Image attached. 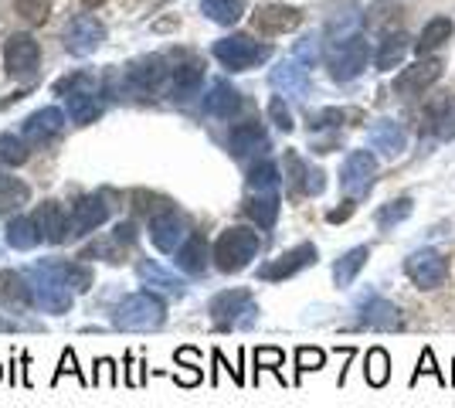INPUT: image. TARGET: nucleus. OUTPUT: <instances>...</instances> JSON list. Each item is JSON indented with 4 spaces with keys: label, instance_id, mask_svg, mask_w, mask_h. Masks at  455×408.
I'll use <instances>...</instances> for the list:
<instances>
[{
    "label": "nucleus",
    "instance_id": "f257e3e1",
    "mask_svg": "<svg viewBox=\"0 0 455 408\" xmlns=\"http://www.w3.org/2000/svg\"><path fill=\"white\" fill-rule=\"evenodd\" d=\"M259 249H262V238L251 228L235 225V228L221 232V238L214 242V266L221 272H242L259 255Z\"/></svg>",
    "mask_w": 455,
    "mask_h": 408
},
{
    "label": "nucleus",
    "instance_id": "f03ea898",
    "mask_svg": "<svg viewBox=\"0 0 455 408\" xmlns=\"http://www.w3.org/2000/svg\"><path fill=\"white\" fill-rule=\"evenodd\" d=\"M164 316H167L164 300H156L153 292H133L113 310V327H119V331H153V327L164 324Z\"/></svg>",
    "mask_w": 455,
    "mask_h": 408
},
{
    "label": "nucleus",
    "instance_id": "7ed1b4c3",
    "mask_svg": "<svg viewBox=\"0 0 455 408\" xmlns=\"http://www.w3.org/2000/svg\"><path fill=\"white\" fill-rule=\"evenodd\" d=\"M367 59H371V48L361 35H350V38L333 41L330 55H326V65H330V76L337 82H354L367 68Z\"/></svg>",
    "mask_w": 455,
    "mask_h": 408
},
{
    "label": "nucleus",
    "instance_id": "20e7f679",
    "mask_svg": "<svg viewBox=\"0 0 455 408\" xmlns=\"http://www.w3.org/2000/svg\"><path fill=\"white\" fill-rule=\"evenodd\" d=\"M208 313L221 331H228V327H251L259 310H255V300L248 290H225L211 300Z\"/></svg>",
    "mask_w": 455,
    "mask_h": 408
},
{
    "label": "nucleus",
    "instance_id": "39448f33",
    "mask_svg": "<svg viewBox=\"0 0 455 408\" xmlns=\"http://www.w3.org/2000/svg\"><path fill=\"white\" fill-rule=\"evenodd\" d=\"M268 55H272L268 44H259V41H251L248 35H231V38H221L214 44V59L221 61L228 72L255 68V65H262Z\"/></svg>",
    "mask_w": 455,
    "mask_h": 408
},
{
    "label": "nucleus",
    "instance_id": "423d86ee",
    "mask_svg": "<svg viewBox=\"0 0 455 408\" xmlns=\"http://www.w3.org/2000/svg\"><path fill=\"white\" fill-rule=\"evenodd\" d=\"M4 65H7V76L31 82V78L38 76L41 65L38 41L31 38V35H11L7 44H4Z\"/></svg>",
    "mask_w": 455,
    "mask_h": 408
},
{
    "label": "nucleus",
    "instance_id": "0eeeda50",
    "mask_svg": "<svg viewBox=\"0 0 455 408\" xmlns=\"http://www.w3.org/2000/svg\"><path fill=\"white\" fill-rule=\"evenodd\" d=\"M28 286H31V296H35V307H41L44 313H68L72 310V292L68 286L55 283L48 272H41L38 266L24 272Z\"/></svg>",
    "mask_w": 455,
    "mask_h": 408
},
{
    "label": "nucleus",
    "instance_id": "6e6552de",
    "mask_svg": "<svg viewBox=\"0 0 455 408\" xmlns=\"http://www.w3.org/2000/svg\"><path fill=\"white\" fill-rule=\"evenodd\" d=\"M404 272H408V279L415 283L418 290H435L449 279V259L435 252V249H421V252H415L404 262Z\"/></svg>",
    "mask_w": 455,
    "mask_h": 408
},
{
    "label": "nucleus",
    "instance_id": "1a4fd4ad",
    "mask_svg": "<svg viewBox=\"0 0 455 408\" xmlns=\"http://www.w3.org/2000/svg\"><path fill=\"white\" fill-rule=\"evenodd\" d=\"M102 41H106V28H102L92 14H76V18L68 20L65 35H61V44H65L72 55H78V59L92 55Z\"/></svg>",
    "mask_w": 455,
    "mask_h": 408
},
{
    "label": "nucleus",
    "instance_id": "9d476101",
    "mask_svg": "<svg viewBox=\"0 0 455 408\" xmlns=\"http://www.w3.org/2000/svg\"><path fill=\"white\" fill-rule=\"evenodd\" d=\"M374 174H378V160L374 154H367V150H354V154L343 160L340 167V184L347 195L354 197H363L371 191V184H374Z\"/></svg>",
    "mask_w": 455,
    "mask_h": 408
},
{
    "label": "nucleus",
    "instance_id": "9b49d317",
    "mask_svg": "<svg viewBox=\"0 0 455 408\" xmlns=\"http://www.w3.org/2000/svg\"><path fill=\"white\" fill-rule=\"evenodd\" d=\"M316 259H320L316 245H313V242H303V245H296V249L283 252L279 259L266 262V266L259 269V279H266V283H279V279H289V276H296V272L306 269V266H313Z\"/></svg>",
    "mask_w": 455,
    "mask_h": 408
},
{
    "label": "nucleus",
    "instance_id": "f8f14e48",
    "mask_svg": "<svg viewBox=\"0 0 455 408\" xmlns=\"http://www.w3.org/2000/svg\"><path fill=\"white\" fill-rule=\"evenodd\" d=\"M188 238H190L188 221H184V218H177L173 208L171 212H160V214H153L150 218V242L160 249V252L177 255V249H180Z\"/></svg>",
    "mask_w": 455,
    "mask_h": 408
},
{
    "label": "nucleus",
    "instance_id": "ddd939ff",
    "mask_svg": "<svg viewBox=\"0 0 455 408\" xmlns=\"http://www.w3.org/2000/svg\"><path fill=\"white\" fill-rule=\"evenodd\" d=\"M299 20H303V14H299L296 7H289V4H262V7L251 14V28H255L259 35L272 38V35L296 31Z\"/></svg>",
    "mask_w": 455,
    "mask_h": 408
},
{
    "label": "nucleus",
    "instance_id": "4468645a",
    "mask_svg": "<svg viewBox=\"0 0 455 408\" xmlns=\"http://www.w3.org/2000/svg\"><path fill=\"white\" fill-rule=\"evenodd\" d=\"M106 218H109V204H106V195L78 197L76 204H72V212H68V238L95 232V228H99Z\"/></svg>",
    "mask_w": 455,
    "mask_h": 408
},
{
    "label": "nucleus",
    "instance_id": "2eb2a0df",
    "mask_svg": "<svg viewBox=\"0 0 455 408\" xmlns=\"http://www.w3.org/2000/svg\"><path fill=\"white\" fill-rule=\"evenodd\" d=\"M438 76H442V61L438 59H421L415 61V65H408L404 72L398 76V82H395V92L404 99H415L421 96L428 85H435Z\"/></svg>",
    "mask_w": 455,
    "mask_h": 408
},
{
    "label": "nucleus",
    "instance_id": "dca6fc26",
    "mask_svg": "<svg viewBox=\"0 0 455 408\" xmlns=\"http://www.w3.org/2000/svg\"><path fill=\"white\" fill-rule=\"evenodd\" d=\"M285 174H289V191H292V195L316 197V195H323V188H326L323 171L309 167L296 150H289V154H285Z\"/></svg>",
    "mask_w": 455,
    "mask_h": 408
},
{
    "label": "nucleus",
    "instance_id": "f3484780",
    "mask_svg": "<svg viewBox=\"0 0 455 408\" xmlns=\"http://www.w3.org/2000/svg\"><path fill=\"white\" fill-rule=\"evenodd\" d=\"M130 85H133L136 92H156V89H167V82H171V68H167V59H160V55H150V59L136 61L133 68H130Z\"/></svg>",
    "mask_w": 455,
    "mask_h": 408
},
{
    "label": "nucleus",
    "instance_id": "a211bd4d",
    "mask_svg": "<svg viewBox=\"0 0 455 408\" xmlns=\"http://www.w3.org/2000/svg\"><path fill=\"white\" fill-rule=\"evenodd\" d=\"M361 324L371 331H398L401 327V310L395 303H387L384 296H363L361 300Z\"/></svg>",
    "mask_w": 455,
    "mask_h": 408
},
{
    "label": "nucleus",
    "instance_id": "6ab92c4d",
    "mask_svg": "<svg viewBox=\"0 0 455 408\" xmlns=\"http://www.w3.org/2000/svg\"><path fill=\"white\" fill-rule=\"evenodd\" d=\"M421 126L432 130L438 140H455V96L445 92V96H435L428 102L425 116H421Z\"/></svg>",
    "mask_w": 455,
    "mask_h": 408
},
{
    "label": "nucleus",
    "instance_id": "aec40b11",
    "mask_svg": "<svg viewBox=\"0 0 455 408\" xmlns=\"http://www.w3.org/2000/svg\"><path fill=\"white\" fill-rule=\"evenodd\" d=\"M201 78H204V61L194 59V55H184L180 65L171 68V82H167V92L173 99H188L201 89Z\"/></svg>",
    "mask_w": 455,
    "mask_h": 408
},
{
    "label": "nucleus",
    "instance_id": "412c9836",
    "mask_svg": "<svg viewBox=\"0 0 455 408\" xmlns=\"http://www.w3.org/2000/svg\"><path fill=\"white\" fill-rule=\"evenodd\" d=\"M35 228L41 242H65L68 238V212L61 208V201H44L35 212Z\"/></svg>",
    "mask_w": 455,
    "mask_h": 408
},
{
    "label": "nucleus",
    "instance_id": "4be33fe9",
    "mask_svg": "<svg viewBox=\"0 0 455 408\" xmlns=\"http://www.w3.org/2000/svg\"><path fill=\"white\" fill-rule=\"evenodd\" d=\"M228 147H231V154L235 156H255V154H266L268 150V133L262 123H242V126H235L231 136H228Z\"/></svg>",
    "mask_w": 455,
    "mask_h": 408
},
{
    "label": "nucleus",
    "instance_id": "5701e85b",
    "mask_svg": "<svg viewBox=\"0 0 455 408\" xmlns=\"http://www.w3.org/2000/svg\"><path fill=\"white\" fill-rule=\"evenodd\" d=\"M41 272H48L55 283L61 286H68V290L76 292H85L92 290V272L85 269V266H78V262H61V259H48V262H38Z\"/></svg>",
    "mask_w": 455,
    "mask_h": 408
},
{
    "label": "nucleus",
    "instance_id": "b1692460",
    "mask_svg": "<svg viewBox=\"0 0 455 408\" xmlns=\"http://www.w3.org/2000/svg\"><path fill=\"white\" fill-rule=\"evenodd\" d=\"M31 303H35V296H31V286H28L24 272H11V269L0 272V307H7V310H28Z\"/></svg>",
    "mask_w": 455,
    "mask_h": 408
},
{
    "label": "nucleus",
    "instance_id": "393cba45",
    "mask_svg": "<svg viewBox=\"0 0 455 408\" xmlns=\"http://www.w3.org/2000/svg\"><path fill=\"white\" fill-rule=\"evenodd\" d=\"M173 262H177V269L188 272V276H204L208 272V242H204V235L190 232V238L173 255Z\"/></svg>",
    "mask_w": 455,
    "mask_h": 408
},
{
    "label": "nucleus",
    "instance_id": "a878e982",
    "mask_svg": "<svg viewBox=\"0 0 455 408\" xmlns=\"http://www.w3.org/2000/svg\"><path fill=\"white\" fill-rule=\"evenodd\" d=\"M61 126H65L61 109L48 106V109H38V113H31V116L24 119V136H28L31 143H44V140H52V136L61 133Z\"/></svg>",
    "mask_w": 455,
    "mask_h": 408
},
{
    "label": "nucleus",
    "instance_id": "bb28decb",
    "mask_svg": "<svg viewBox=\"0 0 455 408\" xmlns=\"http://www.w3.org/2000/svg\"><path fill=\"white\" fill-rule=\"evenodd\" d=\"M404 143H408V136L401 130L395 119H378L374 126H371V147L384 156H398L404 150Z\"/></svg>",
    "mask_w": 455,
    "mask_h": 408
},
{
    "label": "nucleus",
    "instance_id": "cd10ccee",
    "mask_svg": "<svg viewBox=\"0 0 455 408\" xmlns=\"http://www.w3.org/2000/svg\"><path fill=\"white\" fill-rule=\"evenodd\" d=\"M272 85L279 92H289V96H303L309 89V72H306V65L299 59L283 61L279 68H272Z\"/></svg>",
    "mask_w": 455,
    "mask_h": 408
},
{
    "label": "nucleus",
    "instance_id": "c85d7f7f",
    "mask_svg": "<svg viewBox=\"0 0 455 408\" xmlns=\"http://www.w3.org/2000/svg\"><path fill=\"white\" fill-rule=\"evenodd\" d=\"M245 214L259 225V228H272L279 221V195L275 191H251L245 201Z\"/></svg>",
    "mask_w": 455,
    "mask_h": 408
},
{
    "label": "nucleus",
    "instance_id": "c756f323",
    "mask_svg": "<svg viewBox=\"0 0 455 408\" xmlns=\"http://www.w3.org/2000/svg\"><path fill=\"white\" fill-rule=\"evenodd\" d=\"M204 109H208L211 116L228 119L242 109V96L235 92V85H228V82H214V85H211V92L204 96Z\"/></svg>",
    "mask_w": 455,
    "mask_h": 408
},
{
    "label": "nucleus",
    "instance_id": "7c9ffc66",
    "mask_svg": "<svg viewBox=\"0 0 455 408\" xmlns=\"http://www.w3.org/2000/svg\"><path fill=\"white\" fill-rule=\"evenodd\" d=\"M367 259H371V249H367V245H357V249H350L347 255H340L337 266H333V283H337V286H350V283L357 279V272L363 269Z\"/></svg>",
    "mask_w": 455,
    "mask_h": 408
},
{
    "label": "nucleus",
    "instance_id": "2f4dec72",
    "mask_svg": "<svg viewBox=\"0 0 455 408\" xmlns=\"http://www.w3.org/2000/svg\"><path fill=\"white\" fill-rule=\"evenodd\" d=\"M363 378H367L371 388H384L387 385V378H391V357H387V350L384 348L367 350V357H363Z\"/></svg>",
    "mask_w": 455,
    "mask_h": 408
},
{
    "label": "nucleus",
    "instance_id": "473e14b6",
    "mask_svg": "<svg viewBox=\"0 0 455 408\" xmlns=\"http://www.w3.org/2000/svg\"><path fill=\"white\" fill-rule=\"evenodd\" d=\"M452 38V20L449 18H435L425 24V31H421V38L415 41L418 55H428V52H435V48H442L445 41Z\"/></svg>",
    "mask_w": 455,
    "mask_h": 408
},
{
    "label": "nucleus",
    "instance_id": "72a5a7b5",
    "mask_svg": "<svg viewBox=\"0 0 455 408\" xmlns=\"http://www.w3.org/2000/svg\"><path fill=\"white\" fill-rule=\"evenodd\" d=\"M41 242L38 228H35V218H14V221H7V245L11 249H20V252H28V249H35Z\"/></svg>",
    "mask_w": 455,
    "mask_h": 408
},
{
    "label": "nucleus",
    "instance_id": "f704fd0d",
    "mask_svg": "<svg viewBox=\"0 0 455 408\" xmlns=\"http://www.w3.org/2000/svg\"><path fill=\"white\" fill-rule=\"evenodd\" d=\"M404 52H408V35L404 31H391V35H384L378 48V68L380 72H391L401 59H404Z\"/></svg>",
    "mask_w": 455,
    "mask_h": 408
},
{
    "label": "nucleus",
    "instance_id": "c9c22d12",
    "mask_svg": "<svg viewBox=\"0 0 455 408\" xmlns=\"http://www.w3.org/2000/svg\"><path fill=\"white\" fill-rule=\"evenodd\" d=\"M140 276L147 279V286H153V290H164L171 292V296H184V279H177L167 269H160L156 262H140Z\"/></svg>",
    "mask_w": 455,
    "mask_h": 408
},
{
    "label": "nucleus",
    "instance_id": "e433bc0d",
    "mask_svg": "<svg viewBox=\"0 0 455 408\" xmlns=\"http://www.w3.org/2000/svg\"><path fill=\"white\" fill-rule=\"evenodd\" d=\"M201 11L214 24H235L245 14V0H201Z\"/></svg>",
    "mask_w": 455,
    "mask_h": 408
},
{
    "label": "nucleus",
    "instance_id": "4c0bfd02",
    "mask_svg": "<svg viewBox=\"0 0 455 408\" xmlns=\"http://www.w3.org/2000/svg\"><path fill=\"white\" fill-rule=\"evenodd\" d=\"M65 109H68V116L76 119V123H92V119H99V113H102V106H99V99H95V92H76V96L65 99Z\"/></svg>",
    "mask_w": 455,
    "mask_h": 408
},
{
    "label": "nucleus",
    "instance_id": "58836bf2",
    "mask_svg": "<svg viewBox=\"0 0 455 408\" xmlns=\"http://www.w3.org/2000/svg\"><path fill=\"white\" fill-rule=\"evenodd\" d=\"M28 184L20 177H0V212H18L20 204H28Z\"/></svg>",
    "mask_w": 455,
    "mask_h": 408
},
{
    "label": "nucleus",
    "instance_id": "ea45409f",
    "mask_svg": "<svg viewBox=\"0 0 455 408\" xmlns=\"http://www.w3.org/2000/svg\"><path fill=\"white\" fill-rule=\"evenodd\" d=\"M411 208H415V201L411 197H398V201H387L384 208H380L378 214H374V221H378L380 232H391L398 221H404L408 214H411Z\"/></svg>",
    "mask_w": 455,
    "mask_h": 408
},
{
    "label": "nucleus",
    "instance_id": "a19ab883",
    "mask_svg": "<svg viewBox=\"0 0 455 408\" xmlns=\"http://www.w3.org/2000/svg\"><path fill=\"white\" fill-rule=\"evenodd\" d=\"M279 188V171L272 160H259L248 171V191H275Z\"/></svg>",
    "mask_w": 455,
    "mask_h": 408
},
{
    "label": "nucleus",
    "instance_id": "79ce46f5",
    "mask_svg": "<svg viewBox=\"0 0 455 408\" xmlns=\"http://www.w3.org/2000/svg\"><path fill=\"white\" fill-rule=\"evenodd\" d=\"M82 259H106V262H123L126 259V245L116 242V238H106V242H92L82 249Z\"/></svg>",
    "mask_w": 455,
    "mask_h": 408
},
{
    "label": "nucleus",
    "instance_id": "37998d69",
    "mask_svg": "<svg viewBox=\"0 0 455 408\" xmlns=\"http://www.w3.org/2000/svg\"><path fill=\"white\" fill-rule=\"evenodd\" d=\"M14 11L28 24H44L48 14H52V0H14Z\"/></svg>",
    "mask_w": 455,
    "mask_h": 408
},
{
    "label": "nucleus",
    "instance_id": "c03bdc74",
    "mask_svg": "<svg viewBox=\"0 0 455 408\" xmlns=\"http://www.w3.org/2000/svg\"><path fill=\"white\" fill-rule=\"evenodd\" d=\"M92 89H95V78L89 72H76V76L55 82L58 96H76V92H92Z\"/></svg>",
    "mask_w": 455,
    "mask_h": 408
},
{
    "label": "nucleus",
    "instance_id": "a18cd8bd",
    "mask_svg": "<svg viewBox=\"0 0 455 408\" xmlns=\"http://www.w3.org/2000/svg\"><path fill=\"white\" fill-rule=\"evenodd\" d=\"M0 160H4V164H11V167H18V164L28 160V147L20 143L18 136L4 133L0 136Z\"/></svg>",
    "mask_w": 455,
    "mask_h": 408
},
{
    "label": "nucleus",
    "instance_id": "49530a36",
    "mask_svg": "<svg viewBox=\"0 0 455 408\" xmlns=\"http://www.w3.org/2000/svg\"><path fill=\"white\" fill-rule=\"evenodd\" d=\"M350 116H357V113H343V109H323V113H313V130H326V126H343Z\"/></svg>",
    "mask_w": 455,
    "mask_h": 408
},
{
    "label": "nucleus",
    "instance_id": "de8ad7c7",
    "mask_svg": "<svg viewBox=\"0 0 455 408\" xmlns=\"http://www.w3.org/2000/svg\"><path fill=\"white\" fill-rule=\"evenodd\" d=\"M323 361H326V354L320 348H299L296 350V364H299V374L306 371H320Z\"/></svg>",
    "mask_w": 455,
    "mask_h": 408
},
{
    "label": "nucleus",
    "instance_id": "09e8293b",
    "mask_svg": "<svg viewBox=\"0 0 455 408\" xmlns=\"http://www.w3.org/2000/svg\"><path fill=\"white\" fill-rule=\"evenodd\" d=\"M268 116H272V123H275L279 130H285V133L292 130V113L285 109V102H283L279 96H275L272 102H268Z\"/></svg>",
    "mask_w": 455,
    "mask_h": 408
},
{
    "label": "nucleus",
    "instance_id": "8fccbe9b",
    "mask_svg": "<svg viewBox=\"0 0 455 408\" xmlns=\"http://www.w3.org/2000/svg\"><path fill=\"white\" fill-rule=\"evenodd\" d=\"M279 364H283V350H275V348H259V350H255V368L275 371Z\"/></svg>",
    "mask_w": 455,
    "mask_h": 408
},
{
    "label": "nucleus",
    "instance_id": "3c124183",
    "mask_svg": "<svg viewBox=\"0 0 455 408\" xmlns=\"http://www.w3.org/2000/svg\"><path fill=\"white\" fill-rule=\"evenodd\" d=\"M61 374H76V378H78V381H82V385H89V378H85V374L78 371V364H76V350H65V354H61V364H58L55 381H58V378H61Z\"/></svg>",
    "mask_w": 455,
    "mask_h": 408
},
{
    "label": "nucleus",
    "instance_id": "603ef678",
    "mask_svg": "<svg viewBox=\"0 0 455 408\" xmlns=\"http://www.w3.org/2000/svg\"><path fill=\"white\" fill-rule=\"evenodd\" d=\"M296 59L303 61V65H313V61L320 59V48H316V38H306L296 44Z\"/></svg>",
    "mask_w": 455,
    "mask_h": 408
},
{
    "label": "nucleus",
    "instance_id": "864d4df0",
    "mask_svg": "<svg viewBox=\"0 0 455 408\" xmlns=\"http://www.w3.org/2000/svg\"><path fill=\"white\" fill-rule=\"evenodd\" d=\"M425 371H428V374H435L438 385H449V381L442 378V371L435 368V357H432V350H425V354H421V361H418V371H415V381H418V374H425Z\"/></svg>",
    "mask_w": 455,
    "mask_h": 408
},
{
    "label": "nucleus",
    "instance_id": "5fc2aeb1",
    "mask_svg": "<svg viewBox=\"0 0 455 408\" xmlns=\"http://www.w3.org/2000/svg\"><path fill=\"white\" fill-rule=\"evenodd\" d=\"M95 368H99V374L92 378L95 385H116V364L109 361V357H102Z\"/></svg>",
    "mask_w": 455,
    "mask_h": 408
},
{
    "label": "nucleus",
    "instance_id": "6e6d98bb",
    "mask_svg": "<svg viewBox=\"0 0 455 408\" xmlns=\"http://www.w3.org/2000/svg\"><path fill=\"white\" fill-rule=\"evenodd\" d=\"M113 238H116V242H123V245H133V242H136V228L130 225V221H119V225L113 228Z\"/></svg>",
    "mask_w": 455,
    "mask_h": 408
},
{
    "label": "nucleus",
    "instance_id": "4d7b16f0",
    "mask_svg": "<svg viewBox=\"0 0 455 408\" xmlns=\"http://www.w3.org/2000/svg\"><path fill=\"white\" fill-rule=\"evenodd\" d=\"M350 214H354V201H343V208H333V212L326 214V218H330V221L337 225V221H347Z\"/></svg>",
    "mask_w": 455,
    "mask_h": 408
},
{
    "label": "nucleus",
    "instance_id": "13d9d810",
    "mask_svg": "<svg viewBox=\"0 0 455 408\" xmlns=\"http://www.w3.org/2000/svg\"><path fill=\"white\" fill-rule=\"evenodd\" d=\"M140 368H143V364H133V357H130V374H126V381H130L133 388L136 385H143V371Z\"/></svg>",
    "mask_w": 455,
    "mask_h": 408
},
{
    "label": "nucleus",
    "instance_id": "bf43d9fd",
    "mask_svg": "<svg viewBox=\"0 0 455 408\" xmlns=\"http://www.w3.org/2000/svg\"><path fill=\"white\" fill-rule=\"evenodd\" d=\"M14 327H18L14 320H4V316H0V331H14Z\"/></svg>",
    "mask_w": 455,
    "mask_h": 408
},
{
    "label": "nucleus",
    "instance_id": "052dcab7",
    "mask_svg": "<svg viewBox=\"0 0 455 408\" xmlns=\"http://www.w3.org/2000/svg\"><path fill=\"white\" fill-rule=\"evenodd\" d=\"M82 4H85V7H102L106 0H82Z\"/></svg>",
    "mask_w": 455,
    "mask_h": 408
},
{
    "label": "nucleus",
    "instance_id": "680f3d73",
    "mask_svg": "<svg viewBox=\"0 0 455 408\" xmlns=\"http://www.w3.org/2000/svg\"><path fill=\"white\" fill-rule=\"evenodd\" d=\"M0 378H4V371H0Z\"/></svg>",
    "mask_w": 455,
    "mask_h": 408
},
{
    "label": "nucleus",
    "instance_id": "e2e57ef3",
    "mask_svg": "<svg viewBox=\"0 0 455 408\" xmlns=\"http://www.w3.org/2000/svg\"><path fill=\"white\" fill-rule=\"evenodd\" d=\"M452 381H455V378H452Z\"/></svg>",
    "mask_w": 455,
    "mask_h": 408
}]
</instances>
